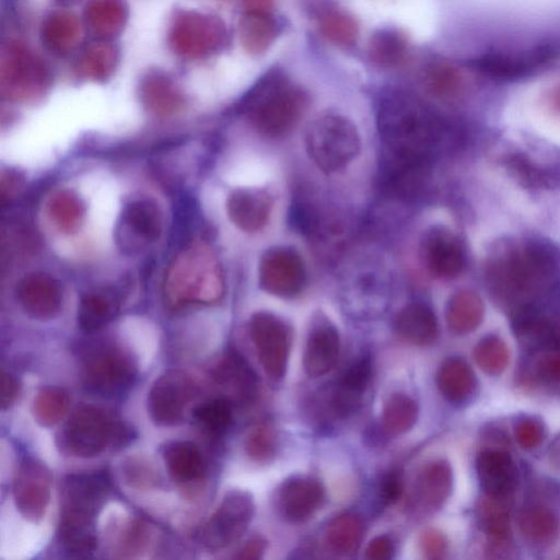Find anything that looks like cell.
Masks as SVG:
<instances>
[{"label": "cell", "mask_w": 560, "mask_h": 560, "mask_svg": "<svg viewBox=\"0 0 560 560\" xmlns=\"http://www.w3.org/2000/svg\"><path fill=\"white\" fill-rule=\"evenodd\" d=\"M377 127L385 152L429 162L444 128L428 105L404 91L390 92L382 98Z\"/></svg>", "instance_id": "obj_1"}, {"label": "cell", "mask_w": 560, "mask_h": 560, "mask_svg": "<svg viewBox=\"0 0 560 560\" xmlns=\"http://www.w3.org/2000/svg\"><path fill=\"white\" fill-rule=\"evenodd\" d=\"M110 491L104 472L68 475L61 486L58 537L72 557H88L97 546L96 517Z\"/></svg>", "instance_id": "obj_2"}, {"label": "cell", "mask_w": 560, "mask_h": 560, "mask_svg": "<svg viewBox=\"0 0 560 560\" xmlns=\"http://www.w3.org/2000/svg\"><path fill=\"white\" fill-rule=\"evenodd\" d=\"M308 104L307 93L281 69H270L249 90L243 110L262 135H287L300 120Z\"/></svg>", "instance_id": "obj_3"}, {"label": "cell", "mask_w": 560, "mask_h": 560, "mask_svg": "<svg viewBox=\"0 0 560 560\" xmlns=\"http://www.w3.org/2000/svg\"><path fill=\"white\" fill-rule=\"evenodd\" d=\"M553 268V254L545 245L529 243L521 248L503 245L491 254L487 278L493 293L512 300L529 293Z\"/></svg>", "instance_id": "obj_4"}, {"label": "cell", "mask_w": 560, "mask_h": 560, "mask_svg": "<svg viewBox=\"0 0 560 560\" xmlns=\"http://www.w3.org/2000/svg\"><path fill=\"white\" fill-rule=\"evenodd\" d=\"M133 430L106 409L78 407L56 434L58 448L72 457L91 458L107 447H121L131 441Z\"/></svg>", "instance_id": "obj_5"}, {"label": "cell", "mask_w": 560, "mask_h": 560, "mask_svg": "<svg viewBox=\"0 0 560 560\" xmlns=\"http://www.w3.org/2000/svg\"><path fill=\"white\" fill-rule=\"evenodd\" d=\"M223 291L220 265L212 252L203 245L186 248L170 266L165 295L174 307L191 303H214L221 299Z\"/></svg>", "instance_id": "obj_6"}, {"label": "cell", "mask_w": 560, "mask_h": 560, "mask_svg": "<svg viewBox=\"0 0 560 560\" xmlns=\"http://www.w3.org/2000/svg\"><path fill=\"white\" fill-rule=\"evenodd\" d=\"M304 142L311 160L327 174L346 167L360 151L355 126L339 114L314 119L306 128Z\"/></svg>", "instance_id": "obj_7"}, {"label": "cell", "mask_w": 560, "mask_h": 560, "mask_svg": "<svg viewBox=\"0 0 560 560\" xmlns=\"http://www.w3.org/2000/svg\"><path fill=\"white\" fill-rule=\"evenodd\" d=\"M82 373L86 386L102 395H115L128 388L136 375L131 354L114 343H97L82 355Z\"/></svg>", "instance_id": "obj_8"}, {"label": "cell", "mask_w": 560, "mask_h": 560, "mask_svg": "<svg viewBox=\"0 0 560 560\" xmlns=\"http://www.w3.org/2000/svg\"><path fill=\"white\" fill-rule=\"evenodd\" d=\"M50 75L45 63L15 43L2 49L0 86L3 97L25 102L42 95L48 88Z\"/></svg>", "instance_id": "obj_9"}, {"label": "cell", "mask_w": 560, "mask_h": 560, "mask_svg": "<svg viewBox=\"0 0 560 560\" xmlns=\"http://www.w3.org/2000/svg\"><path fill=\"white\" fill-rule=\"evenodd\" d=\"M228 40L225 24L218 16L182 11L173 19L168 42L174 52L202 58L221 50Z\"/></svg>", "instance_id": "obj_10"}, {"label": "cell", "mask_w": 560, "mask_h": 560, "mask_svg": "<svg viewBox=\"0 0 560 560\" xmlns=\"http://www.w3.org/2000/svg\"><path fill=\"white\" fill-rule=\"evenodd\" d=\"M255 504L250 493L231 490L199 530V540L210 550L226 548L238 540L254 516Z\"/></svg>", "instance_id": "obj_11"}, {"label": "cell", "mask_w": 560, "mask_h": 560, "mask_svg": "<svg viewBox=\"0 0 560 560\" xmlns=\"http://www.w3.org/2000/svg\"><path fill=\"white\" fill-rule=\"evenodd\" d=\"M249 336L267 376L282 380L292 343L290 326L271 313L258 312L249 320Z\"/></svg>", "instance_id": "obj_12"}, {"label": "cell", "mask_w": 560, "mask_h": 560, "mask_svg": "<svg viewBox=\"0 0 560 560\" xmlns=\"http://www.w3.org/2000/svg\"><path fill=\"white\" fill-rule=\"evenodd\" d=\"M195 393L196 385L186 372L177 369L165 371L148 393L147 408L151 420L160 427L179 424Z\"/></svg>", "instance_id": "obj_13"}, {"label": "cell", "mask_w": 560, "mask_h": 560, "mask_svg": "<svg viewBox=\"0 0 560 560\" xmlns=\"http://www.w3.org/2000/svg\"><path fill=\"white\" fill-rule=\"evenodd\" d=\"M52 475L40 459L24 456L13 478V499L20 514L32 522L45 515L50 500Z\"/></svg>", "instance_id": "obj_14"}, {"label": "cell", "mask_w": 560, "mask_h": 560, "mask_svg": "<svg viewBox=\"0 0 560 560\" xmlns=\"http://www.w3.org/2000/svg\"><path fill=\"white\" fill-rule=\"evenodd\" d=\"M305 267L300 255L289 247L267 250L259 264V283L268 293L292 298L305 284Z\"/></svg>", "instance_id": "obj_15"}, {"label": "cell", "mask_w": 560, "mask_h": 560, "mask_svg": "<svg viewBox=\"0 0 560 560\" xmlns=\"http://www.w3.org/2000/svg\"><path fill=\"white\" fill-rule=\"evenodd\" d=\"M430 162L385 152L381 166L384 188L396 198L416 200L424 191Z\"/></svg>", "instance_id": "obj_16"}, {"label": "cell", "mask_w": 560, "mask_h": 560, "mask_svg": "<svg viewBox=\"0 0 560 560\" xmlns=\"http://www.w3.org/2000/svg\"><path fill=\"white\" fill-rule=\"evenodd\" d=\"M277 506L280 514L291 523H303L320 508L324 489L312 477H292L278 489Z\"/></svg>", "instance_id": "obj_17"}, {"label": "cell", "mask_w": 560, "mask_h": 560, "mask_svg": "<svg viewBox=\"0 0 560 560\" xmlns=\"http://www.w3.org/2000/svg\"><path fill=\"white\" fill-rule=\"evenodd\" d=\"M16 299L31 317L49 319L59 313L62 293L58 281L50 275L32 272L19 281Z\"/></svg>", "instance_id": "obj_18"}, {"label": "cell", "mask_w": 560, "mask_h": 560, "mask_svg": "<svg viewBox=\"0 0 560 560\" xmlns=\"http://www.w3.org/2000/svg\"><path fill=\"white\" fill-rule=\"evenodd\" d=\"M422 258L431 275L450 279L460 273L465 265L464 248L459 240L451 232L434 229L422 243Z\"/></svg>", "instance_id": "obj_19"}, {"label": "cell", "mask_w": 560, "mask_h": 560, "mask_svg": "<svg viewBox=\"0 0 560 560\" xmlns=\"http://www.w3.org/2000/svg\"><path fill=\"white\" fill-rule=\"evenodd\" d=\"M372 374L369 355H361L353 361L340 375L328 395L329 412L336 418H342L353 412L368 387Z\"/></svg>", "instance_id": "obj_20"}, {"label": "cell", "mask_w": 560, "mask_h": 560, "mask_svg": "<svg viewBox=\"0 0 560 560\" xmlns=\"http://www.w3.org/2000/svg\"><path fill=\"white\" fill-rule=\"evenodd\" d=\"M340 339L336 327L328 320H318L311 329L304 353L305 373L316 378L327 374L338 361Z\"/></svg>", "instance_id": "obj_21"}, {"label": "cell", "mask_w": 560, "mask_h": 560, "mask_svg": "<svg viewBox=\"0 0 560 560\" xmlns=\"http://www.w3.org/2000/svg\"><path fill=\"white\" fill-rule=\"evenodd\" d=\"M477 474L485 493L508 498L517 482V471L512 457L503 451H483L477 458Z\"/></svg>", "instance_id": "obj_22"}, {"label": "cell", "mask_w": 560, "mask_h": 560, "mask_svg": "<svg viewBox=\"0 0 560 560\" xmlns=\"http://www.w3.org/2000/svg\"><path fill=\"white\" fill-rule=\"evenodd\" d=\"M232 222L245 232H256L268 221L272 198L260 189L234 190L226 203Z\"/></svg>", "instance_id": "obj_23"}, {"label": "cell", "mask_w": 560, "mask_h": 560, "mask_svg": "<svg viewBox=\"0 0 560 560\" xmlns=\"http://www.w3.org/2000/svg\"><path fill=\"white\" fill-rule=\"evenodd\" d=\"M139 95L143 105L159 116L177 112L184 103L183 94L164 72L148 71L140 81Z\"/></svg>", "instance_id": "obj_24"}, {"label": "cell", "mask_w": 560, "mask_h": 560, "mask_svg": "<svg viewBox=\"0 0 560 560\" xmlns=\"http://www.w3.org/2000/svg\"><path fill=\"white\" fill-rule=\"evenodd\" d=\"M453 483L451 466L445 460L427 465L416 482L415 498L427 512L438 511L448 498Z\"/></svg>", "instance_id": "obj_25"}, {"label": "cell", "mask_w": 560, "mask_h": 560, "mask_svg": "<svg viewBox=\"0 0 560 560\" xmlns=\"http://www.w3.org/2000/svg\"><path fill=\"white\" fill-rule=\"evenodd\" d=\"M281 31L282 24L272 12H244L238 23L241 45L253 56L267 51Z\"/></svg>", "instance_id": "obj_26"}, {"label": "cell", "mask_w": 560, "mask_h": 560, "mask_svg": "<svg viewBox=\"0 0 560 560\" xmlns=\"http://www.w3.org/2000/svg\"><path fill=\"white\" fill-rule=\"evenodd\" d=\"M214 378L238 401L248 402L257 393L255 374L235 351H230L222 358L214 370Z\"/></svg>", "instance_id": "obj_27"}, {"label": "cell", "mask_w": 560, "mask_h": 560, "mask_svg": "<svg viewBox=\"0 0 560 560\" xmlns=\"http://www.w3.org/2000/svg\"><path fill=\"white\" fill-rule=\"evenodd\" d=\"M84 18L95 36L108 40L122 32L128 19V5L125 0H90Z\"/></svg>", "instance_id": "obj_28"}, {"label": "cell", "mask_w": 560, "mask_h": 560, "mask_svg": "<svg viewBox=\"0 0 560 560\" xmlns=\"http://www.w3.org/2000/svg\"><path fill=\"white\" fill-rule=\"evenodd\" d=\"M395 327L398 335L409 343L427 346L438 335L436 318L431 308L422 303H411L397 315Z\"/></svg>", "instance_id": "obj_29"}, {"label": "cell", "mask_w": 560, "mask_h": 560, "mask_svg": "<svg viewBox=\"0 0 560 560\" xmlns=\"http://www.w3.org/2000/svg\"><path fill=\"white\" fill-rule=\"evenodd\" d=\"M163 459L170 475L182 483L198 481L205 475V462L196 444L173 441L163 448Z\"/></svg>", "instance_id": "obj_30"}, {"label": "cell", "mask_w": 560, "mask_h": 560, "mask_svg": "<svg viewBox=\"0 0 560 560\" xmlns=\"http://www.w3.org/2000/svg\"><path fill=\"white\" fill-rule=\"evenodd\" d=\"M518 529L525 541L534 547L551 546L560 533L558 516L544 506H529L518 515Z\"/></svg>", "instance_id": "obj_31"}, {"label": "cell", "mask_w": 560, "mask_h": 560, "mask_svg": "<svg viewBox=\"0 0 560 560\" xmlns=\"http://www.w3.org/2000/svg\"><path fill=\"white\" fill-rule=\"evenodd\" d=\"M483 303L480 296L470 290H460L447 301L445 318L448 328L458 335L475 330L483 317Z\"/></svg>", "instance_id": "obj_32"}, {"label": "cell", "mask_w": 560, "mask_h": 560, "mask_svg": "<svg viewBox=\"0 0 560 560\" xmlns=\"http://www.w3.org/2000/svg\"><path fill=\"white\" fill-rule=\"evenodd\" d=\"M436 384L448 401L463 404L471 397L476 380L472 371L463 360L450 358L440 366Z\"/></svg>", "instance_id": "obj_33"}, {"label": "cell", "mask_w": 560, "mask_h": 560, "mask_svg": "<svg viewBox=\"0 0 560 560\" xmlns=\"http://www.w3.org/2000/svg\"><path fill=\"white\" fill-rule=\"evenodd\" d=\"M118 61L116 47L107 39L86 45L78 56L77 70L85 79L105 81L115 71Z\"/></svg>", "instance_id": "obj_34"}, {"label": "cell", "mask_w": 560, "mask_h": 560, "mask_svg": "<svg viewBox=\"0 0 560 560\" xmlns=\"http://www.w3.org/2000/svg\"><path fill=\"white\" fill-rule=\"evenodd\" d=\"M408 40L406 36L395 28H380L374 32L368 43L370 61L383 69L395 68L401 63L407 55Z\"/></svg>", "instance_id": "obj_35"}, {"label": "cell", "mask_w": 560, "mask_h": 560, "mask_svg": "<svg viewBox=\"0 0 560 560\" xmlns=\"http://www.w3.org/2000/svg\"><path fill=\"white\" fill-rule=\"evenodd\" d=\"M79 36L80 25L71 13H50L42 23V42L47 49L55 54H67L77 45Z\"/></svg>", "instance_id": "obj_36"}, {"label": "cell", "mask_w": 560, "mask_h": 560, "mask_svg": "<svg viewBox=\"0 0 560 560\" xmlns=\"http://www.w3.org/2000/svg\"><path fill=\"white\" fill-rule=\"evenodd\" d=\"M118 311V300L114 292L103 291L82 296L78 308V324L86 332L105 327Z\"/></svg>", "instance_id": "obj_37"}, {"label": "cell", "mask_w": 560, "mask_h": 560, "mask_svg": "<svg viewBox=\"0 0 560 560\" xmlns=\"http://www.w3.org/2000/svg\"><path fill=\"white\" fill-rule=\"evenodd\" d=\"M126 229L144 241H155L162 231V213L151 200L129 202L121 214Z\"/></svg>", "instance_id": "obj_38"}, {"label": "cell", "mask_w": 560, "mask_h": 560, "mask_svg": "<svg viewBox=\"0 0 560 560\" xmlns=\"http://www.w3.org/2000/svg\"><path fill=\"white\" fill-rule=\"evenodd\" d=\"M364 534L362 518L354 513H345L334 518L326 530V542L330 550L340 556L353 553Z\"/></svg>", "instance_id": "obj_39"}, {"label": "cell", "mask_w": 560, "mask_h": 560, "mask_svg": "<svg viewBox=\"0 0 560 560\" xmlns=\"http://www.w3.org/2000/svg\"><path fill=\"white\" fill-rule=\"evenodd\" d=\"M318 27L327 40L343 47L355 44L359 34L354 18L347 11L336 8H329L320 13Z\"/></svg>", "instance_id": "obj_40"}, {"label": "cell", "mask_w": 560, "mask_h": 560, "mask_svg": "<svg viewBox=\"0 0 560 560\" xmlns=\"http://www.w3.org/2000/svg\"><path fill=\"white\" fill-rule=\"evenodd\" d=\"M418 407L408 395L396 393L385 401L382 412L384 429L390 434L409 431L417 421Z\"/></svg>", "instance_id": "obj_41"}, {"label": "cell", "mask_w": 560, "mask_h": 560, "mask_svg": "<svg viewBox=\"0 0 560 560\" xmlns=\"http://www.w3.org/2000/svg\"><path fill=\"white\" fill-rule=\"evenodd\" d=\"M69 402V395L63 388L45 386L37 392L34 398V418L44 427L55 425L66 415Z\"/></svg>", "instance_id": "obj_42"}, {"label": "cell", "mask_w": 560, "mask_h": 560, "mask_svg": "<svg viewBox=\"0 0 560 560\" xmlns=\"http://www.w3.org/2000/svg\"><path fill=\"white\" fill-rule=\"evenodd\" d=\"M48 211L54 223L65 232H74L81 224L85 207L71 190H60L49 201Z\"/></svg>", "instance_id": "obj_43"}, {"label": "cell", "mask_w": 560, "mask_h": 560, "mask_svg": "<svg viewBox=\"0 0 560 560\" xmlns=\"http://www.w3.org/2000/svg\"><path fill=\"white\" fill-rule=\"evenodd\" d=\"M474 358L483 372L489 375H499L506 369L510 353L502 339L490 335L481 339L475 347Z\"/></svg>", "instance_id": "obj_44"}, {"label": "cell", "mask_w": 560, "mask_h": 560, "mask_svg": "<svg viewBox=\"0 0 560 560\" xmlns=\"http://www.w3.org/2000/svg\"><path fill=\"white\" fill-rule=\"evenodd\" d=\"M487 497L479 508V522L495 541H503L509 532V508L504 501L506 498Z\"/></svg>", "instance_id": "obj_45"}, {"label": "cell", "mask_w": 560, "mask_h": 560, "mask_svg": "<svg viewBox=\"0 0 560 560\" xmlns=\"http://www.w3.org/2000/svg\"><path fill=\"white\" fill-rule=\"evenodd\" d=\"M192 415L197 422L208 431L221 433L232 422V401L225 397L214 398L197 406Z\"/></svg>", "instance_id": "obj_46"}, {"label": "cell", "mask_w": 560, "mask_h": 560, "mask_svg": "<svg viewBox=\"0 0 560 560\" xmlns=\"http://www.w3.org/2000/svg\"><path fill=\"white\" fill-rule=\"evenodd\" d=\"M277 434L269 423L254 427L244 443L247 456L256 463L270 462L277 452Z\"/></svg>", "instance_id": "obj_47"}, {"label": "cell", "mask_w": 560, "mask_h": 560, "mask_svg": "<svg viewBox=\"0 0 560 560\" xmlns=\"http://www.w3.org/2000/svg\"><path fill=\"white\" fill-rule=\"evenodd\" d=\"M427 86L435 94L448 95L454 93L460 83L458 72L444 63L430 66L424 75Z\"/></svg>", "instance_id": "obj_48"}, {"label": "cell", "mask_w": 560, "mask_h": 560, "mask_svg": "<svg viewBox=\"0 0 560 560\" xmlns=\"http://www.w3.org/2000/svg\"><path fill=\"white\" fill-rule=\"evenodd\" d=\"M514 432L518 444L524 448L537 447L545 436L542 423L532 417L520 419L515 424Z\"/></svg>", "instance_id": "obj_49"}, {"label": "cell", "mask_w": 560, "mask_h": 560, "mask_svg": "<svg viewBox=\"0 0 560 560\" xmlns=\"http://www.w3.org/2000/svg\"><path fill=\"white\" fill-rule=\"evenodd\" d=\"M147 534L145 527L139 522L128 525L119 542L121 556L127 553L131 557L133 552H139L147 544Z\"/></svg>", "instance_id": "obj_50"}, {"label": "cell", "mask_w": 560, "mask_h": 560, "mask_svg": "<svg viewBox=\"0 0 560 560\" xmlns=\"http://www.w3.org/2000/svg\"><path fill=\"white\" fill-rule=\"evenodd\" d=\"M420 547L424 556L429 559H440L446 551L445 537L435 529H427L420 537Z\"/></svg>", "instance_id": "obj_51"}, {"label": "cell", "mask_w": 560, "mask_h": 560, "mask_svg": "<svg viewBox=\"0 0 560 560\" xmlns=\"http://www.w3.org/2000/svg\"><path fill=\"white\" fill-rule=\"evenodd\" d=\"M20 393L18 380L9 372L2 370L0 374V405L2 410L10 408Z\"/></svg>", "instance_id": "obj_52"}, {"label": "cell", "mask_w": 560, "mask_h": 560, "mask_svg": "<svg viewBox=\"0 0 560 560\" xmlns=\"http://www.w3.org/2000/svg\"><path fill=\"white\" fill-rule=\"evenodd\" d=\"M402 481L398 474L388 472L381 482V498L385 504L396 503L402 494Z\"/></svg>", "instance_id": "obj_53"}, {"label": "cell", "mask_w": 560, "mask_h": 560, "mask_svg": "<svg viewBox=\"0 0 560 560\" xmlns=\"http://www.w3.org/2000/svg\"><path fill=\"white\" fill-rule=\"evenodd\" d=\"M393 553V542L385 536H378L371 540L365 551V556L370 560H388Z\"/></svg>", "instance_id": "obj_54"}, {"label": "cell", "mask_w": 560, "mask_h": 560, "mask_svg": "<svg viewBox=\"0 0 560 560\" xmlns=\"http://www.w3.org/2000/svg\"><path fill=\"white\" fill-rule=\"evenodd\" d=\"M125 474L128 481L132 485L140 486L143 483L152 482L154 480L151 468L133 459H130V462L127 463Z\"/></svg>", "instance_id": "obj_55"}, {"label": "cell", "mask_w": 560, "mask_h": 560, "mask_svg": "<svg viewBox=\"0 0 560 560\" xmlns=\"http://www.w3.org/2000/svg\"><path fill=\"white\" fill-rule=\"evenodd\" d=\"M538 371L545 378L560 381V354L544 357L538 363Z\"/></svg>", "instance_id": "obj_56"}, {"label": "cell", "mask_w": 560, "mask_h": 560, "mask_svg": "<svg viewBox=\"0 0 560 560\" xmlns=\"http://www.w3.org/2000/svg\"><path fill=\"white\" fill-rule=\"evenodd\" d=\"M265 550V541L260 538H253L236 555L237 559L255 560L259 559Z\"/></svg>", "instance_id": "obj_57"}, {"label": "cell", "mask_w": 560, "mask_h": 560, "mask_svg": "<svg viewBox=\"0 0 560 560\" xmlns=\"http://www.w3.org/2000/svg\"><path fill=\"white\" fill-rule=\"evenodd\" d=\"M245 12H272L273 0H242Z\"/></svg>", "instance_id": "obj_58"}, {"label": "cell", "mask_w": 560, "mask_h": 560, "mask_svg": "<svg viewBox=\"0 0 560 560\" xmlns=\"http://www.w3.org/2000/svg\"><path fill=\"white\" fill-rule=\"evenodd\" d=\"M552 104L555 108L560 113V88L556 91L552 97Z\"/></svg>", "instance_id": "obj_59"}, {"label": "cell", "mask_w": 560, "mask_h": 560, "mask_svg": "<svg viewBox=\"0 0 560 560\" xmlns=\"http://www.w3.org/2000/svg\"><path fill=\"white\" fill-rule=\"evenodd\" d=\"M62 4H71V3H74L77 0H56Z\"/></svg>", "instance_id": "obj_60"}]
</instances>
